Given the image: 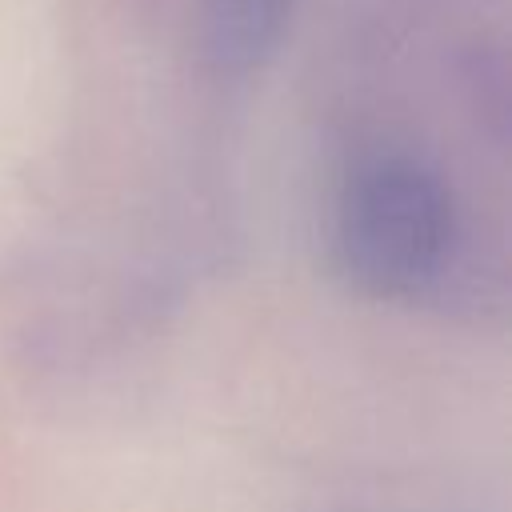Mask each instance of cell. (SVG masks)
<instances>
[{
  "label": "cell",
  "instance_id": "6da1fadb",
  "mask_svg": "<svg viewBox=\"0 0 512 512\" xmlns=\"http://www.w3.org/2000/svg\"><path fill=\"white\" fill-rule=\"evenodd\" d=\"M452 228L448 184L412 152L364 156L336 196V260L360 292L380 300L416 296L436 280Z\"/></svg>",
  "mask_w": 512,
  "mask_h": 512
},
{
  "label": "cell",
  "instance_id": "7a4b0ae2",
  "mask_svg": "<svg viewBox=\"0 0 512 512\" xmlns=\"http://www.w3.org/2000/svg\"><path fill=\"white\" fill-rule=\"evenodd\" d=\"M200 44L220 72L256 68L284 36L296 0H192Z\"/></svg>",
  "mask_w": 512,
  "mask_h": 512
}]
</instances>
